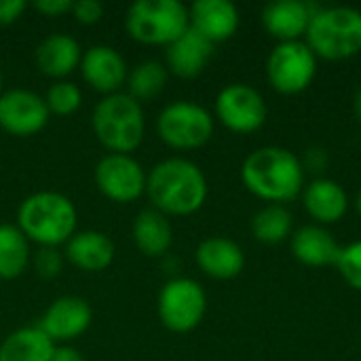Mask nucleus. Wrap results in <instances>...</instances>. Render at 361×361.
Here are the masks:
<instances>
[{
	"label": "nucleus",
	"mask_w": 361,
	"mask_h": 361,
	"mask_svg": "<svg viewBox=\"0 0 361 361\" xmlns=\"http://www.w3.org/2000/svg\"><path fill=\"white\" fill-rule=\"evenodd\" d=\"M207 178L190 159L169 157L146 173V195L152 207L169 216H190L207 201Z\"/></svg>",
	"instance_id": "f257e3e1"
},
{
	"label": "nucleus",
	"mask_w": 361,
	"mask_h": 361,
	"mask_svg": "<svg viewBox=\"0 0 361 361\" xmlns=\"http://www.w3.org/2000/svg\"><path fill=\"white\" fill-rule=\"evenodd\" d=\"M241 182L258 199L283 205L305 188L302 159L283 146L256 148L241 165Z\"/></svg>",
	"instance_id": "f03ea898"
},
{
	"label": "nucleus",
	"mask_w": 361,
	"mask_h": 361,
	"mask_svg": "<svg viewBox=\"0 0 361 361\" xmlns=\"http://www.w3.org/2000/svg\"><path fill=\"white\" fill-rule=\"evenodd\" d=\"M78 214L74 203L53 190L25 197L17 207V228L38 247H59L76 233Z\"/></svg>",
	"instance_id": "7ed1b4c3"
},
{
	"label": "nucleus",
	"mask_w": 361,
	"mask_h": 361,
	"mask_svg": "<svg viewBox=\"0 0 361 361\" xmlns=\"http://www.w3.org/2000/svg\"><path fill=\"white\" fill-rule=\"evenodd\" d=\"M91 127L108 154H131L144 140V108L127 91L106 95L93 108Z\"/></svg>",
	"instance_id": "20e7f679"
},
{
	"label": "nucleus",
	"mask_w": 361,
	"mask_h": 361,
	"mask_svg": "<svg viewBox=\"0 0 361 361\" xmlns=\"http://www.w3.org/2000/svg\"><path fill=\"white\" fill-rule=\"evenodd\" d=\"M309 49L324 59H347L361 53V11L355 6H317L305 34Z\"/></svg>",
	"instance_id": "39448f33"
},
{
	"label": "nucleus",
	"mask_w": 361,
	"mask_h": 361,
	"mask_svg": "<svg viewBox=\"0 0 361 361\" xmlns=\"http://www.w3.org/2000/svg\"><path fill=\"white\" fill-rule=\"evenodd\" d=\"M188 27V6L180 0H137L125 15L127 34L142 44L169 47Z\"/></svg>",
	"instance_id": "423d86ee"
},
{
	"label": "nucleus",
	"mask_w": 361,
	"mask_h": 361,
	"mask_svg": "<svg viewBox=\"0 0 361 361\" xmlns=\"http://www.w3.org/2000/svg\"><path fill=\"white\" fill-rule=\"evenodd\" d=\"M159 137L176 150H195L214 135V116L201 104L178 99L167 104L157 116Z\"/></svg>",
	"instance_id": "0eeeda50"
},
{
	"label": "nucleus",
	"mask_w": 361,
	"mask_h": 361,
	"mask_svg": "<svg viewBox=\"0 0 361 361\" xmlns=\"http://www.w3.org/2000/svg\"><path fill=\"white\" fill-rule=\"evenodd\" d=\"M207 294L203 286L190 277L169 279L157 300V313L161 324L176 334L192 332L205 317Z\"/></svg>",
	"instance_id": "6e6552de"
},
{
	"label": "nucleus",
	"mask_w": 361,
	"mask_h": 361,
	"mask_svg": "<svg viewBox=\"0 0 361 361\" xmlns=\"http://www.w3.org/2000/svg\"><path fill=\"white\" fill-rule=\"evenodd\" d=\"M317 76V55L305 40L277 42L267 59V78L279 93H302Z\"/></svg>",
	"instance_id": "1a4fd4ad"
},
{
	"label": "nucleus",
	"mask_w": 361,
	"mask_h": 361,
	"mask_svg": "<svg viewBox=\"0 0 361 361\" xmlns=\"http://www.w3.org/2000/svg\"><path fill=\"white\" fill-rule=\"evenodd\" d=\"M216 118L235 133H252L267 123V102L256 87L233 82L216 97Z\"/></svg>",
	"instance_id": "9d476101"
},
{
	"label": "nucleus",
	"mask_w": 361,
	"mask_h": 361,
	"mask_svg": "<svg viewBox=\"0 0 361 361\" xmlns=\"http://www.w3.org/2000/svg\"><path fill=\"white\" fill-rule=\"evenodd\" d=\"M93 180L97 190L114 203H133L146 192V171L131 154H106L97 161Z\"/></svg>",
	"instance_id": "9b49d317"
},
{
	"label": "nucleus",
	"mask_w": 361,
	"mask_h": 361,
	"mask_svg": "<svg viewBox=\"0 0 361 361\" xmlns=\"http://www.w3.org/2000/svg\"><path fill=\"white\" fill-rule=\"evenodd\" d=\"M51 118L44 97L30 89H8L0 93V129L15 137L40 133Z\"/></svg>",
	"instance_id": "f8f14e48"
},
{
	"label": "nucleus",
	"mask_w": 361,
	"mask_h": 361,
	"mask_svg": "<svg viewBox=\"0 0 361 361\" xmlns=\"http://www.w3.org/2000/svg\"><path fill=\"white\" fill-rule=\"evenodd\" d=\"M93 322L89 302L80 296H61L53 300L40 317L38 328L55 343L68 345L82 336Z\"/></svg>",
	"instance_id": "ddd939ff"
},
{
	"label": "nucleus",
	"mask_w": 361,
	"mask_h": 361,
	"mask_svg": "<svg viewBox=\"0 0 361 361\" xmlns=\"http://www.w3.org/2000/svg\"><path fill=\"white\" fill-rule=\"evenodd\" d=\"M78 68L85 82L93 91L102 93L104 97L112 93H121L129 74L123 55L108 44H93L87 51H82V59Z\"/></svg>",
	"instance_id": "4468645a"
},
{
	"label": "nucleus",
	"mask_w": 361,
	"mask_h": 361,
	"mask_svg": "<svg viewBox=\"0 0 361 361\" xmlns=\"http://www.w3.org/2000/svg\"><path fill=\"white\" fill-rule=\"evenodd\" d=\"M317 6L305 0H275L262 8L264 30L279 42L302 40Z\"/></svg>",
	"instance_id": "2eb2a0df"
},
{
	"label": "nucleus",
	"mask_w": 361,
	"mask_h": 361,
	"mask_svg": "<svg viewBox=\"0 0 361 361\" xmlns=\"http://www.w3.org/2000/svg\"><path fill=\"white\" fill-rule=\"evenodd\" d=\"M188 17L190 27L212 44L228 40L239 30V8L231 0H195Z\"/></svg>",
	"instance_id": "dca6fc26"
},
{
	"label": "nucleus",
	"mask_w": 361,
	"mask_h": 361,
	"mask_svg": "<svg viewBox=\"0 0 361 361\" xmlns=\"http://www.w3.org/2000/svg\"><path fill=\"white\" fill-rule=\"evenodd\" d=\"M197 267L212 279H235L245 267L241 245L228 237H207L197 245Z\"/></svg>",
	"instance_id": "f3484780"
},
{
	"label": "nucleus",
	"mask_w": 361,
	"mask_h": 361,
	"mask_svg": "<svg viewBox=\"0 0 361 361\" xmlns=\"http://www.w3.org/2000/svg\"><path fill=\"white\" fill-rule=\"evenodd\" d=\"M290 250L294 258L307 267H330L338 262L341 256V243L336 237L322 224H305L296 228L290 237Z\"/></svg>",
	"instance_id": "a211bd4d"
},
{
	"label": "nucleus",
	"mask_w": 361,
	"mask_h": 361,
	"mask_svg": "<svg viewBox=\"0 0 361 361\" xmlns=\"http://www.w3.org/2000/svg\"><path fill=\"white\" fill-rule=\"evenodd\" d=\"M116 256L114 241L99 231H80L70 237L66 243L63 258L78 271L99 273L106 271Z\"/></svg>",
	"instance_id": "6ab92c4d"
},
{
	"label": "nucleus",
	"mask_w": 361,
	"mask_h": 361,
	"mask_svg": "<svg viewBox=\"0 0 361 361\" xmlns=\"http://www.w3.org/2000/svg\"><path fill=\"white\" fill-rule=\"evenodd\" d=\"M82 59V49L78 40L70 34H49L42 38L34 51L36 68L55 80H66Z\"/></svg>",
	"instance_id": "aec40b11"
},
{
	"label": "nucleus",
	"mask_w": 361,
	"mask_h": 361,
	"mask_svg": "<svg viewBox=\"0 0 361 361\" xmlns=\"http://www.w3.org/2000/svg\"><path fill=\"white\" fill-rule=\"evenodd\" d=\"M302 203L307 214L317 224H334L345 218L349 209L347 190L330 178H315L302 188Z\"/></svg>",
	"instance_id": "412c9836"
},
{
	"label": "nucleus",
	"mask_w": 361,
	"mask_h": 361,
	"mask_svg": "<svg viewBox=\"0 0 361 361\" xmlns=\"http://www.w3.org/2000/svg\"><path fill=\"white\" fill-rule=\"evenodd\" d=\"M214 55V44L188 27L178 40L165 47V68L180 78L199 76Z\"/></svg>",
	"instance_id": "4be33fe9"
},
{
	"label": "nucleus",
	"mask_w": 361,
	"mask_h": 361,
	"mask_svg": "<svg viewBox=\"0 0 361 361\" xmlns=\"http://www.w3.org/2000/svg\"><path fill=\"white\" fill-rule=\"evenodd\" d=\"M133 245L146 258H163L173 243V228L165 214L154 207L142 209L131 226Z\"/></svg>",
	"instance_id": "5701e85b"
},
{
	"label": "nucleus",
	"mask_w": 361,
	"mask_h": 361,
	"mask_svg": "<svg viewBox=\"0 0 361 361\" xmlns=\"http://www.w3.org/2000/svg\"><path fill=\"white\" fill-rule=\"evenodd\" d=\"M55 347L38 326H25L2 341L0 361H51Z\"/></svg>",
	"instance_id": "b1692460"
},
{
	"label": "nucleus",
	"mask_w": 361,
	"mask_h": 361,
	"mask_svg": "<svg viewBox=\"0 0 361 361\" xmlns=\"http://www.w3.org/2000/svg\"><path fill=\"white\" fill-rule=\"evenodd\" d=\"M30 241L17 224H0V279L11 281L25 273L30 267Z\"/></svg>",
	"instance_id": "393cba45"
},
{
	"label": "nucleus",
	"mask_w": 361,
	"mask_h": 361,
	"mask_svg": "<svg viewBox=\"0 0 361 361\" xmlns=\"http://www.w3.org/2000/svg\"><path fill=\"white\" fill-rule=\"evenodd\" d=\"M292 228H294V218L290 209L279 203L264 205L252 218V235L256 237V241L267 245H275L290 239Z\"/></svg>",
	"instance_id": "a878e982"
},
{
	"label": "nucleus",
	"mask_w": 361,
	"mask_h": 361,
	"mask_svg": "<svg viewBox=\"0 0 361 361\" xmlns=\"http://www.w3.org/2000/svg\"><path fill=\"white\" fill-rule=\"evenodd\" d=\"M167 76H169V72H167L165 63H161L157 59H146V61L137 63L133 70H129L127 82H125L127 93L133 99H137L140 104L144 99H152L165 89Z\"/></svg>",
	"instance_id": "bb28decb"
},
{
	"label": "nucleus",
	"mask_w": 361,
	"mask_h": 361,
	"mask_svg": "<svg viewBox=\"0 0 361 361\" xmlns=\"http://www.w3.org/2000/svg\"><path fill=\"white\" fill-rule=\"evenodd\" d=\"M44 104H47L51 114L70 116L80 108L82 91H80L78 85H74L70 80H55L44 93Z\"/></svg>",
	"instance_id": "cd10ccee"
},
{
	"label": "nucleus",
	"mask_w": 361,
	"mask_h": 361,
	"mask_svg": "<svg viewBox=\"0 0 361 361\" xmlns=\"http://www.w3.org/2000/svg\"><path fill=\"white\" fill-rule=\"evenodd\" d=\"M336 269L341 273V277L355 290L361 292V239L353 241L349 245H345L341 250Z\"/></svg>",
	"instance_id": "c85d7f7f"
},
{
	"label": "nucleus",
	"mask_w": 361,
	"mask_h": 361,
	"mask_svg": "<svg viewBox=\"0 0 361 361\" xmlns=\"http://www.w3.org/2000/svg\"><path fill=\"white\" fill-rule=\"evenodd\" d=\"M34 269L42 279H53L63 269V254L57 247H40L34 256Z\"/></svg>",
	"instance_id": "c756f323"
},
{
	"label": "nucleus",
	"mask_w": 361,
	"mask_h": 361,
	"mask_svg": "<svg viewBox=\"0 0 361 361\" xmlns=\"http://www.w3.org/2000/svg\"><path fill=\"white\" fill-rule=\"evenodd\" d=\"M72 17L82 25H93L104 15V4L97 0H76L72 2Z\"/></svg>",
	"instance_id": "7c9ffc66"
},
{
	"label": "nucleus",
	"mask_w": 361,
	"mask_h": 361,
	"mask_svg": "<svg viewBox=\"0 0 361 361\" xmlns=\"http://www.w3.org/2000/svg\"><path fill=\"white\" fill-rule=\"evenodd\" d=\"M34 11L44 17H61L72 11V0H36Z\"/></svg>",
	"instance_id": "2f4dec72"
},
{
	"label": "nucleus",
	"mask_w": 361,
	"mask_h": 361,
	"mask_svg": "<svg viewBox=\"0 0 361 361\" xmlns=\"http://www.w3.org/2000/svg\"><path fill=\"white\" fill-rule=\"evenodd\" d=\"M27 8L25 0H0V25L15 23Z\"/></svg>",
	"instance_id": "473e14b6"
},
{
	"label": "nucleus",
	"mask_w": 361,
	"mask_h": 361,
	"mask_svg": "<svg viewBox=\"0 0 361 361\" xmlns=\"http://www.w3.org/2000/svg\"><path fill=\"white\" fill-rule=\"evenodd\" d=\"M328 165V154L324 148H309L307 150V161H302V167L313 169V171H324V167Z\"/></svg>",
	"instance_id": "72a5a7b5"
},
{
	"label": "nucleus",
	"mask_w": 361,
	"mask_h": 361,
	"mask_svg": "<svg viewBox=\"0 0 361 361\" xmlns=\"http://www.w3.org/2000/svg\"><path fill=\"white\" fill-rule=\"evenodd\" d=\"M51 361H85V357L78 349H74L70 345H59V347H55Z\"/></svg>",
	"instance_id": "f704fd0d"
},
{
	"label": "nucleus",
	"mask_w": 361,
	"mask_h": 361,
	"mask_svg": "<svg viewBox=\"0 0 361 361\" xmlns=\"http://www.w3.org/2000/svg\"><path fill=\"white\" fill-rule=\"evenodd\" d=\"M353 110H355V116L361 121V85L355 89V95H353Z\"/></svg>",
	"instance_id": "c9c22d12"
},
{
	"label": "nucleus",
	"mask_w": 361,
	"mask_h": 361,
	"mask_svg": "<svg viewBox=\"0 0 361 361\" xmlns=\"http://www.w3.org/2000/svg\"><path fill=\"white\" fill-rule=\"evenodd\" d=\"M355 207H357V212H360V216H361V190L357 192V199H355Z\"/></svg>",
	"instance_id": "e433bc0d"
},
{
	"label": "nucleus",
	"mask_w": 361,
	"mask_h": 361,
	"mask_svg": "<svg viewBox=\"0 0 361 361\" xmlns=\"http://www.w3.org/2000/svg\"><path fill=\"white\" fill-rule=\"evenodd\" d=\"M2 82H4V76H2V66H0V93H2Z\"/></svg>",
	"instance_id": "4c0bfd02"
},
{
	"label": "nucleus",
	"mask_w": 361,
	"mask_h": 361,
	"mask_svg": "<svg viewBox=\"0 0 361 361\" xmlns=\"http://www.w3.org/2000/svg\"><path fill=\"white\" fill-rule=\"evenodd\" d=\"M360 343H361V332H360Z\"/></svg>",
	"instance_id": "58836bf2"
}]
</instances>
